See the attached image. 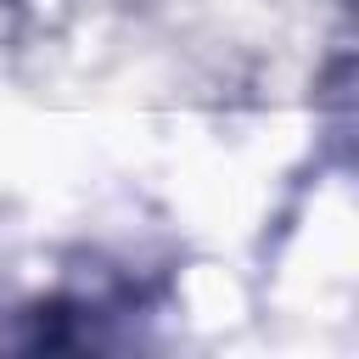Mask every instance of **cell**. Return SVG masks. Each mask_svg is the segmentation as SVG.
I'll list each match as a JSON object with an SVG mask.
<instances>
[]
</instances>
